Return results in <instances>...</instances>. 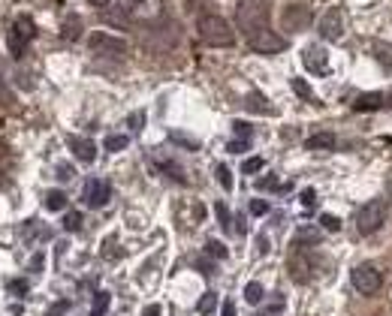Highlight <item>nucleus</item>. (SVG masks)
Here are the masks:
<instances>
[{
  "label": "nucleus",
  "mask_w": 392,
  "mask_h": 316,
  "mask_svg": "<svg viewBox=\"0 0 392 316\" xmlns=\"http://www.w3.org/2000/svg\"><path fill=\"white\" fill-rule=\"evenodd\" d=\"M235 25L242 28L244 37H254L268 28V0H242L235 6Z\"/></svg>",
  "instance_id": "obj_1"
},
{
  "label": "nucleus",
  "mask_w": 392,
  "mask_h": 316,
  "mask_svg": "<svg viewBox=\"0 0 392 316\" xmlns=\"http://www.w3.org/2000/svg\"><path fill=\"white\" fill-rule=\"evenodd\" d=\"M196 28H199V37H203V42L218 45V49H230V45L235 42L232 28L227 25V18H220V16H199Z\"/></svg>",
  "instance_id": "obj_2"
},
{
  "label": "nucleus",
  "mask_w": 392,
  "mask_h": 316,
  "mask_svg": "<svg viewBox=\"0 0 392 316\" xmlns=\"http://www.w3.org/2000/svg\"><path fill=\"white\" fill-rule=\"evenodd\" d=\"M33 33H37V25H33L30 16H18L13 25H9V33H6V42H9V54H13L16 61L25 58L28 51V42L33 40Z\"/></svg>",
  "instance_id": "obj_3"
},
{
  "label": "nucleus",
  "mask_w": 392,
  "mask_h": 316,
  "mask_svg": "<svg viewBox=\"0 0 392 316\" xmlns=\"http://www.w3.org/2000/svg\"><path fill=\"white\" fill-rule=\"evenodd\" d=\"M350 284H353V289L360 292V296L372 298V296H377V292H380V286H384V274H380V268H377V265L362 262V265H356V268H353Z\"/></svg>",
  "instance_id": "obj_4"
},
{
  "label": "nucleus",
  "mask_w": 392,
  "mask_h": 316,
  "mask_svg": "<svg viewBox=\"0 0 392 316\" xmlns=\"http://www.w3.org/2000/svg\"><path fill=\"white\" fill-rule=\"evenodd\" d=\"M384 223H386V202H380V199L365 202V205L356 211V229L362 235H374Z\"/></svg>",
  "instance_id": "obj_5"
},
{
  "label": "nucleus",
  "mask_w": 392,
  "mask_h": 316,
  "mask_svg": "<svg viewBox=\"0 0 392 316\" xmlns=\"http://www.w3.org/2000/svg\"><path fill=\"white\" fill-rule=\"evenodd\" d=\"M88 49H91L94 54H100V58H124L127 42L97 30V33H91V37H88Z\"/></svg>",
  "instance_id": "obj_6"
},
{
  "label": "nucleus",
  "mask_w": 392,
  "mask_h": 316,
  "mask_svg": "<svg viewBox=\"0 0 392 316\" xmlns=\"http://www.w3.org/2000/svg\"><path fill=\"white\" fill-rule=\"evenodd\" d=\"M344 28H347V16L341 6H329L320 18V37L329 40V42H338L344 37Z\"/></svg>",
  "instance_id": "obj_7"
},
{
  "label": "nucleus",
  "mask_w": 392,
  "mask_h": 316,
  "mask_svg": "<svg viewBox=\"0 0 392 316\" xmlns=\"http://www.w3.org/2000/svg\"><path fill=\"white\" fill-rule=\"evenodd\" d=\"M311 18H314V9L308 4H290L284 9V16H281V25L290 33H299V30H305L311 25Z\"/></svg>",
  "instance_id": "obj_8"
},
{
  "label": "nucleus",
  "mask_w": 392,
  "mask_h": 316,
  "mask_svg": "<svg viewBox=\"0 0 392 316\" xmlns=\"http://www.w3.org/2000/svg\"><path fill=\"white\" fill-rule=\"evenodd\" d=\"M112 196V187H109V181L103 178H88L85 181V190H82V202L88 208H103L106 202Z\"/></svg>",
  "instance_id": "obj_9"
},
{
  "label": "nucleus",
  "mask_w": 392,
  "mask_h": 316,
  "mask_svg": "<svg viewBox=\"0 0 392 316\" xmlns=\"http://www.w3.org/2000/svg\"><path fill=\"white\" fill-rule=\"evenodd\" d=\"M248 45H251L254 51H260V54H278V51L287 49V40L278 37L272 28H266L260 33H254V37H248Z\"/></svg>",
  "instance_id": "obj_10"
},
{
  "label": "nucleus",
  "mask_w": 392,
  "mask_h": 316,
  "mask_svg": "<svg viewBox=\"0 0 392 316\" xmlns=\"http://www.w3.org/2000/svg\"><path fill=\"white\" fill-rule=\"evenodd\" d=\"M302 63H305V70H311L314 75H323L329 70V51L320 49V45H308V49L302 51Z\"/></svg>",
  "instance_id": "obj_11"
},
{
  "label": "nucleus",
  "mask_w": 392,
  "mask_h": 316,
  "mask_svg": "<svg viewBox=\"0 0 392 316\" xmlns=\"http://www.w3.org/2000/svg\"><path fill=\"white\" fill-rule=\"evenodd\" d=\"M66 145H70V151L76 160H82V163H94L97 160V145L91 139H82V135H70L66 139Z\"/></svg>",
  "instance_id": "obj_12"
},
{
  "label": "nucleus",
  "mask_w": 392,
  "mask_h": 316,
  "mask_svg": "<svg viewBox=\"0 0 392 316\" xmlns=\"http://www.w3.org/2000/svg\"><path fill=\"white\" fill-rule=\"evenodd\" d=\"M311 259L308 256H302V253H293L290 256V277L296 280V284H308L311 280Z\"/></svg>",
  "instance_id": "obj_13"
},
{
  "label": "nucleus",
  "mask_w": 392,
  "mask_h": 316,
  "mask_svg": "<svg viewBox=\"0 0 392 316\" xmlns=\"http://www.w3.org/2000/svg\"><path fill=\"white\" fill-rule=\"evenodd\" d=\"M305 148H311V151H329V148H335V135L332 133H314V135H308V139H305Z\"/></svg>",
  "instance_id": "obj_14"
},
{
  "label": "nucleus",
  "mask_w": 392,
  "mask_h": 316,
  "mask_svg": "<svg viewBox=\"0 0 392 316\" xmlns=\"http://www.w3.org/2000/svg\"><path fill=\"white\" fill-rule=\"evenodd\" d=\"M372 54L386 66V70H392V42H384V40L372 42Z\"/></svg>",
  "instance_id": "obj_15"
},
{
  "label": "nucleus",
  "mask_w": 392,
  "mask_h": 316,
  "mask_svg": "<svg viewBox=\"0 0 392 316\" xmlns=\"http://www.w3.org/2000/svg\"><path fill=\"white\" fill-rule=\"evenodd\" d=\"M380 106H384V94H362L353 103L356 111H368V109H380Z\"/></svg>",
  "instance_id": "obj_16"
},
{
  "label": "nucleus",
  "mask_w": 392,
  "mask_h": 316,
  "mask_svg": "<svg viewBox=\"0 0 392 316\" xmlns=\"http://www.w3.org/2000/svg\"><path fill=\"white\" fill-rule=\"evenodd\" d=\"M78 33H82V18H78V16H70V18L64 21L61 37H64L66 42H73V40H78Z\"/></svg>",
  "instance_id": "obj_17"
},
{
  "label": "nucleus",
  "mask_w": 392,
  "mask_h": 316,
  "mask_svg": "<svg viewBox=\"0 0 392 316\" xmlns=\"http://www.w3.org/2000/svg\"><path fill=\"white\" fill-rule=\"evenodd\" d=\"M244 106H248L251 111H263V115H268V111H272V106L266 103V97H263V94H248Z\"/></svg>",
  "instance_id": "obj_18"
},
{
  "label": "nucleus",
  "mask_w": 392,
  "mask_h": 316,
  "mask_svg": "<svg viewBox=\"0 0 392 316\" xmlns=\"http://www.w3.org/2000/svg\"><path fill=\"white\" fill-rule=\"evenodd\" d=\"M103 21H109V25H118V28H127V13L124 9H118V6H112L103 13Z\"/></svg>",
  "instance_id": "obj_19"
},
{
  "label": "nucleus",
  "mask_w": 392,
  "mask_h": 316,
  "mask_svg": "<svg viewBox=\"0 0 392 316\" xmlns=\"http://www.w3.org/2000/svg\"><path fill=\"white\" fill-rule=\"evenodd\" d=\"M320 241V232L317 229H299L296 232V247H311Z\"/></svg>",
  "instance_id": "obj_20"
},
{
  "label": "nucleus",
  "mask_w": 392,
  "mask_h": 316,
  "mask_svg": "<svg viewBox=\"0 0 392 316\" xmlns=\"http://www.w3.org/2000/svg\"><path fill=\"white\" fill-rule=\"evenodd\" d=\"M66 205V196L61 193V190H49V193H46V208L49 211H61Z\"/></svg>",
  "instance_id": "obj_21"
},
{
  "label": "nucleus",
  "mask_w": 392,
  "mask_h": 316,
  "mask_svg": "<svg viewBox=\"0 0 392 316\" xmlns=\"http://www.w3.org/2000/svg\"><path fill=\"white\" fill-rule=\"evenodd\" d=\"M215 308H218V296H215V292H206V296L196 301V310L203 313V316H208V313L215 310Z\"/></svg>",
  "instance_id": "obj_22"
},
{
  "label": "nucleus",
  "mask_w": 392,
  "mask_h": 316,
  "mask_svg": "<svg viewBox=\"0 0 392 316\" xmlns=\"http://www.w3.org/2000/svg\"><path fill=\"white\" fill-rule=\"evenodd\" d=\"M293 90L302 99H308V103H317V99H314V90H311V85L305 82V78H293Z\"/></svg>",
  "instance_id": "obj_23"
},
{
  "label": "nucleus",
  "mask_w": 392,
  "mask_h": 316,
  "mask_svg": "<svg viewBox=\"0 0 392 316\" xmlns=\"http://www.w3.org/2000/svg\"><path fill=\"white\" fill-rule=\"evenodd\" d=\"M109 292H97L94 296V308H91V316H103L106 313V308H109Z\"/></svg>",
  "instance_id": "obj_24"
},
{
  "label": "nucleus",
  "mask_w": 392,
  "mask_h": 316,
  "mask_svg": "<svg viewBox=\"0 0 392 316\" xmlns=\"http://www.w3.org/2000/svg\"><path fill=\"white\" fill-rule=\"evenodd\" d=\"M215 211H218V223H220V229H223V232H230V229H232V217H230L227 205H223V202H218Z\"/></svg>",
  "instance_id": "obj_25"
},
{
  "label": "nucleus",
  "mask_w": 392,
  "mask_h": 316,
  "mask_svg": "<svg viewBox=\"0 0 392 316\" xmlns=\"http://www.w3.org/2000/svg\"><path fill=\"white\" fill-rule=\"evenodd\" d=\"M244 301H248V304H260L263 301V286L260 284H248V286H244Z\"/></svg>",
  "instance_id": "obj_26"
},
{
  "label": "nucleus",
  "mask_w": 392,
  "mask_h": 316,
  "mask_svg": "<svg viewBox=\"0 0 392 316\" xmlns=\"http://www.w3.org/2000/svg\"><path fill=\"white\" fill-rule=\"evenodd\" d=\"M64 229L66 232H78V229H82V214H78V211L66 214V217H64Z\"/></svg>",
  "instance_id": "obj_27"
},
{
  "label": "nucleus",
  "mask_w": 392,
  "mask_h": 316,
  "mask_svg": "<svg viewBox=\"0 0 392 316\" xmlns=\"http://www.w3.org/2000/svg\"><path fill=\"white\" fill-rule=\"evenodd\" d=\"M127 148V135H109L106 139V151H124Z\"/></svg>",
  "instance_id": "obj_28"
},
{
  "label": "nucleus",
  "mask_w": 392,
  "mask_h": 316,
  "mask_svg": "<svg viewBox=\"0 0 392 316\" xmlns=\"http://www.w3.org/2000/svg\"><path fill=\"white\" fill-rule=\"evenodd\" d=\"M206 253L215 256V259H227V247H223L220 241H208V244H206Z\"/></svg>",
  "instance_id": "obj_29"
},
{
  "label": "nucleus",
  "mask_w": 392,
  "mask_h": 316,
  "mask_svg": "<svg viewBox=\"0 0 392 316\" xmlns=\"http://www.w3.org/2000/svg\"><path fill=\"white\" fill-rule=\"evenodd\" d=\"M218 181H220L223 190H232V172L227 166H218Z\"/></svg>",
  "instance_id": "obj_30"
},
{
  "label": "nucleus",
  "mask_w": 392,
  "mask_h": 316,
  "mask_svg": "<svg viewBox=\"0 0 392 316\" xmlns=\"http://www.w3.org/2000/svg\"><path fill=\"white\" fill-rule=\"evenodd\" d=\"M266 163H263V157H251V160H244V166H242V172H248V175H254V172H260Z\"/></svg>",
  "instance_id": "obj_31"
},
{
  "label": "nucleus",
  "mask_w": 392,
  "mask_h": 316,
  "mask_svg": "<svg viewBox=\"0 0 392 316\" xmlns=\"http://www.w3.org/2000/svg\"><path fill=\"white\" fill-rule=\"evenodd\" d=\"M320 226H323V229H329V232H338V229H341V220L332 217V214H323V217H320Z\"/></svg>",
  "instance_id": "obj_32"
},
{
  "label": "nucleus",
  "mask_w": 392,
  "mask_h": 316,
  "mask_svg": "<svg viewBox=\"0 0 392 316\" xmlns=\"http://www.w3.org/2000/svg\"><path fill=\"white\" fill-rule=\"evenodd\" d=\"M0 106H13V97H9L6 78H4V66H0Z\"/></svg>",
  "instance_id": "obj_33"
},
{
  "label": "nucleus",
  "mask_w": 392,
  "mask_h": 316,
  "mask_svg": "<svg viewBox=\"0 0 392 316\" xmlns=\"http://www.w3.org/2000/svg\"><path fill=\"white\" fill-rule=\"evenodd\" d=\"M232 130H235V135H239V139H251V123H244V121H235L232 123Z\"/></svg>",
  "instance_id": "obj_34"
},
{
  "label": "nucleus",
  "mask_w": 392,
  "mask_h": 316,
  "mask_svg": "<svg viewBox=\"0 0 392 316\" xmlns=\"http://www.w3.org/2000/svg\"><path fill=\"white\" fill-rule=\"evenodd\" d=\"M227 151H230V154H244V151H248V139H232V142L227 145Z\"/></svg>",
  "instance_id": "obj_35"
},
{
  "label": "nucleus",
  "mask_w": 392,
  "mask_h": 316,
  "mask_svg": "<svg viewBox=\"0 0 392 316\" xmlns=\"http://www.w3.org/2000/svg\"><path fill=\"white\" fill-rule=\"evenodd\" d=\"M251 214H256V217L268 214V202H266V199H254V202H251Z\"/></svg>",
  "instance_id": "obj_36"
},
{
  "label": "nucleus",
  "mask_w": 392,
  "mask_h": 316,
  "mask_svg": "<svg viewBox=\"0 0 392 316\" xmlns=\"http://www.w3.org/2000/svg\"><path fill=\"white\" fill-rule=\"evenodd\" d=\"M66 310H70V301H58V304H52L46 316H61V313H66Z\"/></svg>",
  "instance_id": "obj_37"
},
{
  "label": "nucleus",
  "mask_w": 392,
  "mask_h": 316,
  "mask_svg": "<svg viewBox=\"0 0 392 316\" xmlns=\"http://www.w3.org/2000/svg\"><path fill=\"white\" fill-rule=\"evenodd\" d=\"M142 121H145V111H136V115H130V121H127V123H130V130H133V133H139V130H142Z\"/></svg>",
  "instance_id": "obj_38"
},
{
  "label": "nucleus",
  "mask_w": 392,
  "mask_h": 316,
  "mask_svg": "<svg viewBox=\"0 0 392 316\" xmlns=\"http://www.w3.org/2000/svg\"><path fill=\"white\" fill-rule=\"evenodd\" d=\"M314 202H317V193H314V190L308 187L305 193H302V208H314Z\"/></svg>",
  "instance_id": "obj_39"
},
{
  "label": "nucleus",
  "mask_w": 392,
  "mask_h": 316,
  "mask_svg": "<svg viewBox=\"0 0 392 316\" xmlns=\"http://www.w3.org/2000/svg\"><path fill=\"white\" fill-rule=\"evenodd\" d=\"M9 289H13L16 296H28V280H13V284H9Z\"/></svg>",
  "instance_id": "obj_40"
},
{
  "label": "nucleus",
  "mask_w": 392,
  "mask_h": 316,
  "mask_svg": "<svg viewBox=\"0 0 392 316\" xmlns=\"http://www.w3.org/2000/svg\"><path fill=\"white\" fill-rule=\"evenodd\" d=\"M115 244H118L115 238H109V241L103 244V256H106V259H109V256H118V253H121V250H118V247H115Z\"/></svg>",
  "instance_id": "obj_41"
},
{
  "label": "nucleus",
  "mask_w": 392,
  "mask_h": 316,
  "mask_svg": "<svg viewBox=\"0 0 392 316\" xmlns=\"http://www.w3.org/2000/svg\"><path fill=\"white\" fill-rule=\"evenodd\" d=\"M30 271H33V274H37V271H42V253H37V256L30 259Z\"/></svg>",
  "instance_id": "obj_42"
},
{
  "label": "nucleus",
  "mask_w": 392,
  "mask_h": 316,
  "mask_svg": "<svg viewBox=\"0 0 392 316\" xmlns=\"http://www.w3.org/2000/svg\"><path fill=\"white\" fill-rule=\"evenodd\" d=\"M58 178H61V181H70V178H73V169H70V166H58Z\"/></svg>",
  "instance_id": "obj_43"
},
{
  "label": "nucleus",
  "mask_w": 392,
  "mask_h": 316,
  "mask_svg": "<svg viewBox=\"0 0 392 316\" xmlns=\"http://www.w3.org/2000/svg\"><path fill=\"white\" fill-rule=\"evenodd\" d=\"M220 316H235V304H232V301H223V310H220Z\"/></svg>",
  "instance_id": "obj_44"
},
{
  "label": "nucleus",
  "mask_w": 392,
  "mask_h": 316,
  "mask_svg": "<svg viewBox=\"0 0 392 316\" xmlns=\"http://www.w3.org/2000/svg\"><path fill=\"white\" fill-rule=\"evenodd\" d=\"M142 316H160V308H157V304H148V308L142 310Z\"/></svg>",
  "instance_id": "obj_45"
},
{
  "label": "nucleus",
  "mask_w": 392,
  "mask_h": 316,
  "mask_svg": "<svg viewBox=\"0 0 392 316\" xmlns=\"http://www.w3.org/2000/svg\"><path fill=\"white\" fill-rule=\"evenodd\" d=\"M275 184H278V181H275L272 175H268V178H263V181H260V187H263V190H268V187H275Z\"/></svg>",
  "instance_id": "obj_46"
},
{
  "label": "nucleus",
  "mask_w": 392,
  "mask_h": 316,
  "mask_svg": "<svg viewBox=\"0 0 392 316\" xmlns=\"http://www.w3.org/2000/svg\"><path fill=\"white\" fill-rule=\"evenodd\" d=\"M88 4H94V6H97V9H106V6H109V4H112V0H88Z\"/></svg>",
  "instance_id": "obj_47"
},
{
  "label": "nucleus",
  "mask_w": 392,
  "mask_h": 316,
  "mask_svg": "<svg viewBox=\"0 0 392 316\" xmlns=\"http://www.w3.org/2000/svg\"><path fill=\"white\" fill-rule=\"evenodd\" d=\"M386 196L392 199V172H389V178H386Z\"/></svg>",
  "instance_id": "obj_48"
},
{
  "label": "nucleus",
  "mask_w": 392,
  "mask_h": 316,
  "mask_svg": "<svg viewBox=\"0 0 392 316\" xmlns=\"http://www.w3.org/2000/svg\"><path fill=\"white\" fill-rule=\"evenodd\" d=\"M130 4H142V0H130Z\"/></svg>",
  "instance_id": "obj_49"
}]
</instances>
